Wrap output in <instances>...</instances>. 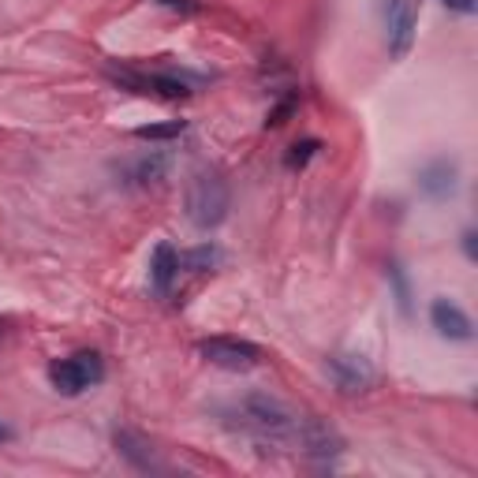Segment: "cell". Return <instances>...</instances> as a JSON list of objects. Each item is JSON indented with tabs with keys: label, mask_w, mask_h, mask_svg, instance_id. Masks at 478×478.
Listing matches in <instances>:
<instances>
[{
	"label": "cell",
	"mask_w": 478,
	"mask_h": 478,
	"mask_svg": "<svg viewBox=\"0 0 478 478\" xmlns=\"http://www.w3.org/2000/svg\"><path fill=\"white\" fill-rule=\"evenodd\" d=\"M229 206H232V195H229V184H224L221 172L202 169V172L191 176V184H187V217H191L195 229H202V232L217 229V224L229 217Z\"/></svg>",
	"instance_id": "cell-1"
},
{
	"label": "cell",
	"mask_w": 478,
	"mask_h": 478,
	"mask_svg": "<svg viewBox=\"0 0 478 478\" xmlns=\"http://www.w3.org/2000/svg\"><path fill=\"white\" fill-rule=\"evenodd\" d=\"M243 426L255 430L262 441H273V445H284V441H295V430H300V415H291L281 400L273 396H247L243 400Z\"/></svg>",
	"instance_id": "cell-2"
},
{
	"label": "cell",
	"mask_w": 478,
	"mask_h": 478,
	"mask_svg": "<svg viewBox=\"0 0 478 478\" xmlns=\"http://www.w3.org/2000/svg\"><path fill=\"white\" fill-rule=\"evenodd\" d=\"M49 378L56 385V393L64 396H79L90 385H98L105 378V362L98 352H79L72 359H56L49 367Z\"/></svg>",
	"instance_id": "cell-3"
},
{
	"label": "cell",
	"mask_w": 478,
	"mask_h": 478,
	"mask_svg": "<svg viewBox=\"0 0 478 478\" xmlns=\"http://www.w3.org/2000/svg\"><path fill=\"white\" fill-rule=\"evenodd\" d=\"M198 355L213 362L221 370H250L262 362V348L250 344V340H239V336H210L198 344Z\"/></svg>",
	"instance_id": "cell-4"
},
{
	"label": "cell",
	"mask_w": 478,
	"mask_h": 478,
	"mask_svg": "<svg viewBox=\"0 0 478 478\" xmlns=\"http://www.w3.org/2000/svg\"><path fill=\"white\" fill-rule=\"evenodd\" d=\"M415 22H419V0H389L385 4V34H389V53L396 60L412 53Z\"/></svg>",
	"instance_id": "cell-5"
},
{
	"label": "cell",
	"mask_w": 478,
	"mask_h": 478,
	"mask_svg": "<svg viewBox=\"0 0 478 478\" xmlns=\"http://www.w3.org/2000/svg\"><path fill=\"white\" fill-rule=\"evenodd\" d=\"M295 441L303 445L307 456H317V460H329V456H340V434L333 426H326L322 419H300V430H295Z\"/></svg>",
	"instance_id": "cell-6"
},
{
	"label": "cell",
	"mask_w": 478,
	"mask_h": 478,
	"mask_svg": "<svg viewBox=\"0 0 478 478\" xmlns=\"http://www.w3.org/2000/svg\"><path fill=\"white\" fill-rule=\"evenodd\" d=\"M460 187V169L456 161H448V157H438V161H430L426 169H419V191L426 198H452Z\"/></svg>",
	"instance_id": "cell-7"
},
{
	"label": "cell",
	"mask_w": 478,
	"mask_h": 478,
	"mask_svg": "<svg viewBox=\"0 0 478 478\" xmlns=\"http://www.w3.org/2000/svg\"><path fill=\"white\" fill-rule=\"evenodd\" d=\"M329 374H333V381L344 393H362V389H370V381H374L370 362L362 355H336V359H329Z\"/></svg>",
	"instance_id": "cell-8"
},
{
	"label": "cell",
	"mask_w": 478,
	"mask_h": 478,
	"mask_svg": "<svg viewBox=\"0 0 478 478\" xmlns=\"http://www.w3.org/2000/svg\"><path fill=\"white\" fill-rule=\"evenodd\" d=\"M430 322H434V329L445 340H471L474 336L471 317L456 303H452V300H434V307H430Z\"/></svg>",
	"instance_id": "cell-9"
},
{
	"label": "cell",
	"mask_w": 478,
	"mask_h": 478,
	"mask_svg": "<svg viewBox=\"0 0 478 478\" xmlns=\"http://www.w3.org/2000/svg\"><path fill=\"white\" fill-rule=\"evenodd\" d=\"M176 273H179V255H176V247L172 243H157L153 247V258H150V284L157 295H169L172 281H176Z\"/></svg>",
	"instance_id": "cell-10"
},
{
	"label": "cell",
	"mask_w": 478,
	"mask_h": 478,
	"mask_svg": "<svg viewBox=\"0 0 478 478\" xmlns=\"http://www.w3.org/2000/svg\"><path fill=\"white\" fill-rule=\"evenodd\" d=\"M117 452L124 460H131L139 471H150V467H157L153 464V452H150V445L139 438V434H131V430H117Z\"/></svg>",
	"instance_id": "cell-11"
},
{
	"label": "cell",
	"mask_w": 478,
	"mask_h": 478,
	"mask_svg": "<svg viewBox=\"0 0 478 478\" xmlns=\"http://www.w3.org/2000/svg\"><path fill=\"white\" fill-rule=\"evenodd\" d=\"M165 172H169V161L165 157H139L135 165H127L124 169V176H127V184H139V187H150V184H157V179H165Z\"/></svg>",
	"instance_id": "cell-12"
},
{
	"label": "cell",
	"mask_w": 478,
	"mask_h": 478,
	"mask_svg": "<svg viewBox=\"0 0 478 478\" xmlns=\"http://www.w3.org/2000/svg\"><path fill=\"white\" fill-rule=\"evenodd\" d=\"M187 131L184 120H169V124H146V127H135V139H146V143H169L179 139Z\"/></svg>",
	"instance_id": "cell-13"
},
{
	"label": "cell",
	"mask_w": 478,
	"mask_h": 478,
	"mask_svg": "<svg viewBox=\"0 0 478 478\" xmlns=\"http://www.w3.org/2000/svg\"><path fill=\"white\" fill-rule=\"evenodd\" d=\"M179 265H187V269H213V265H221V250L210 247V243H202V247L191 250V255L179 258Z\"/></svg>",
	"instance_id": "cell-14"
},
{
	"label": "cell",
	"mask_w": 478,
	"mask_h": 478,
	"mask_svg": "<svg viewBox=\"0 0 478 478\" xmlns=\"http://www.w3.org/2000/svg\"><path fill=\"white\" fill-rule=\"evenodd\" d=\"M317 150H322V143H317V139H303V143H295V146L288 150V157H284V165H288V169H303Z\"/></svg>",
	"instance_id": "cell-15"
},
{
	"label": "cell",
	"mask_w": 478,
	"mask_h": 478,
	"mask_svg": "<svg viewBox=\"0 0 478 478\" xmlns=\"http://www.w3.org/2000/svg\"><path fill=\"white\" fill-rule=\"evenodd\" d=\"M295 105H300V94H288V98L265 117V127H281V124H288V117L295 112Z\"/></svg>",
	"instance_id": "cell-16"
},
{
	"label": "cell",
	"mask_w": 478,
	"mask_h": 478,
	"mask_svg": "<svg viewBox=\"0 0 478 478\" xmlns=\"http://www.w3.org/2000/svg\"><path fill=\"white\" fill-rule=\"evenodd\" d=\"M389 277H393V284H396V303H400V314H412V291H407V281H404V273H400V265H396V262L389 265Z\"/></svg>",
	"instance_id": "cell-17"
},
{
	"label": "cell",
	"mask_w": 478,
	"mask_h": 478,
	"mask_svg": "<svg viewBox=\"0 0 478 478\" xmlns=\"http://www.w3.org/2000/svg\"><path fill=\"white\" fill-rule=\"evenodd\" d=\"M157 4H165L169 12H179V15H195L198 12L195 0H157Z\"/></svg>",
	"instance_id": "cell-18"
},
{
	"label": "cell",
	"mask_w": 478,
	"mask_h": 478,
	"mask_svg": "<svg viewBox=\"0 0 478 478\" xmlns=\"http://www.w3.org/2000/svg\"><path fill=\"white\" fill-rule=\"evenodd\" d=\"M474 239H478V236H474V232H464V255H467V258H471V262H474V258H478V247H474Z\"/></svg>",
	"instance_id": "cell-19"
},
{
	"label": "cell",
	"mask_w": 478,
	"mask_h": 478,
	"mask_svg": "<svg viewBox=\"0 0 478 478\" xmlns=\"http://www.w3.org/2000/svg\"><path fill=\"white\" fill-rule=\"evenodd\" d=\"M445 4H448L452 12H464V15H471V12H474V0H445Z\"/></svg>",
	"instance_id": "cell-20"
},
{
	"label": "cell",
	"mask_w": 478,
	"mask_h": 478,
	"mask_svg": "<svg viewBox=\"0 0 478 478\" xmlns=\"http://www.w3.org/2000/svg\"><path fill=\"white\" fill-rule=\"evenodd\" d=\"M4 438H8V430H4V426H0V441H4Z\"/></svg>",
	"instance_id": "cell-21"
},
{
	"label": "cell",
	"mask_w": 478,
	"mask_h": 478,
	"mask_svg": "<svg viewBox=\"0 0 478 478\" xmlns=\"http://www.w3.org/2000/svg\"><path fill=\"white\" fill-rule=\"evenodd\" d=\"M0 336H4V326H0Z\"/></svg>",
	"instance_id": "cell-22"
}]
</instances>
